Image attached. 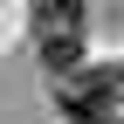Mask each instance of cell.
<instances>
[{
    "mask_svg": "<svg viewBox=\"0 0 124 124\" xmlns=\"http://www.w3.org/2000/svg\"><path fill=\"white\" fill-rule=\"evenodd\" d=\"M28 35H35L41 69H55V76L83 69V0H35Z\"/></svg>",
    "mask_w": 124,
    "mask_h": 124,
    "instance_id": "1",
    "label": "cell"
},
{
    "mask_svg": "<svg viewBox=\"0 0 124 124\" xmlns=\"http://www.w3.org/2000/svg\"><path fill=\"white\" fill-rule=\"evenodd\" d=\"M117 97H124L117 69H69V83H62V110L69 117H110Z\"/></svg>",
    "mask_w": 124,
    "mask_h": 124,
    "instance_id": "2",
    "label": "cell"
},
{
    "mask_svg": "<svg viewBox=\"0 0 124 124\" xmlns=\"http://www.w3.org/2000/svg\"><path fill=\"white\" fill-rule=\"evenodd\" d=\"M69 124H117V117H69Z\"/></svg>",
    "mask_w": 124,
    "mask_h": 124,
    "instance_id": "3",
    "label": "cell"
}]
</instances>
